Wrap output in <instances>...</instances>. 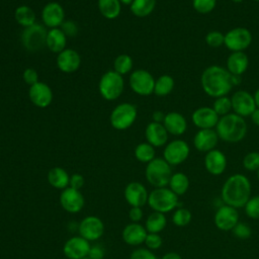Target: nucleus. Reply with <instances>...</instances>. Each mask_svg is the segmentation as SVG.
<instances>
[{
	"label": "nucleus",
	"instance_id": "58",
	"mask_svg": "<svg viewBox=\"0 0 259 259\" xmlns=\"http://www.w3.org/2000/svg\"><path fill=\"white\" fill-rule=\"evenodd\" d=\"M256 173H257V178H258V180H259V169L256 171Z\"/></svg>",
	"mask_w": 259,
	"mask_h": 259
},
{
	"label": "nucleus",
	"instance_id": "38",
	"mask_svg": "<svg viewBox=\"0 0 259 259\" xmlns=\"http://www.w3.org/2000/svg\"><path fill=\"white\" fill-rule=\"evenodd\" d=\"M211 107L218 113V115L220 117L230 113L232 110L231 97H229L228 95H225V96L214 98V101H213Z\"/></svg>",
	"mask_w": 259,
	"mask_h": 259
},
{
	"label": "nucleus",
	"instance_id": "46",
	"mask_svg": "<svg viewBox=\"0 0 259 259\" xmlns=\"http://www.w3.org/2000/svg\"><path fill=\"white\" fill-rule=\"evenodd\" d=\"M22 78H23V81H24L27 85H29V86H31V85L35 84L36 82H38V74H37V72H36L34 69H32V68H27V69H25L24 72H23V74H22Z\"/></svg>",
	"mask_w": 259,
	"mask_h": 259
},
{
	"label": "nucleus",
	"instance_id": "50",
	"mask_svg": "<svg viewBox=\"0 0 259 259\" xmlns=\"http://www.w3.org/2000/svg\"><path fill=\"white\" fill-rule=\"evenodd\" d=\"M104 256V250L100 246H93L90 248L88 257L90 259H102Z\"/></svg>",
	"mask_w": 259,
	"mask_h": 259
},
{
	"label": "nucleus",
	"instance_id": "1",
	"mask_svg": "<svg viewBox=\"0 0 259 259\" xmlns=\"http://www.w3.org/2000/svg\"><path fill=\"white\" fill-rule=\"evenodd\" d=\"M241 82V76H234L219 65L205 68L200 76V85L204 93L212 98L228 95L234 86Z\"/></svg>",
	"mask_w": 259,
	"mask_h": 259
},
{
	"label": "nucleus",
	"instance_id": "47",
	"mask_svg": "<svg viewBox=\"0 0 259 259\" xmlns=\"http://www.w3.org/2000/svg\"><path fill=\"white\" fill-rule=\"evenodd\" d=\"M130 259H158V258L153 252H151L148 249H138L131 254Z\"/></svg>",
	"mask_w": 259,
	"mask_h": 259
},
{
	"label": "nucleus",
	"instance_id": "42",
	"mask_svg": "<svg viewBox=\"0 0 259 259\" xmlns=\"http://www.w3.org/2000/svg\"><path fill=\"white\" fill-rule=\"evenodd\" d=\"M205 42L210 48H220L225 45V34L219 30H210L205 35Z\"/></svg>",
	"mask_w": 259,
	"mask_h": 259
},
{
	"label": "nucleus",
	"instance_id": "32",
	"mask_svg": "<svg viewBox=\"0 0 259 259\" xmlns=\"http://www.w3.org/2000/svg\"><path fill=\"white\" fill-rule=\"evenodd\" d=\"M15 20L23 27H28L35 23V13L27 5L18 6L14 12Z\"/></svg>",
	"mask_w": 259,
	"mask_h": 259
},
{
	"label": "nucleus",
	"instance_id": "23",
	"mask_svg": "<svg viewBox=\"0 0 259 259\" xmlns=\"http://www.w3.org/2000/svg\"><path fill=\"white\" fill-rule=\"evenodd\" d=\"M81 64L80 55L73 49H65L58 54L57 66L64 73L76 72Z\"/></svg>",
	"mask_w": 259,
	"mask_h": 259
},
{
	"label": "nucleus",
	"instance_id": "49",
	"mask_svg": "<svg viewBox=\"0 0 259 259\" xmlns=\"http://www.w3.org/2000/svg\"><path fill=\"white\" fill-rule=\"evenodd\" d=\"M70 187L79 190L84 185V177L81 174H73L70 177Z\"/></svg>",
	"mask_w": 259,
	"mask_h": 259
},
{
	"label": "nucleus",
	"instance_id": "33",
	"mask_svg": "<svg viewBox=\"0 0 259 259\" xmlns=\"http://www.w3.org/2000/svg\"><path fill=\"white\" fill-rule=\"evenodd\" d=\"M130 6L134 15L137 17H146L154 11L156 0H134Z\"/></svg>",
	"mask_w": 259,
	"mask_h": 259
},
{
	"label": "nucleus",
	"instance_id": "57",
	"mask_svg": "<svg viewBox=\"0 0 259 259\" xmlns=\"http://www.w3.org/2000/svg\"><path fill=\"white\" fill-rule=\"evenodd\" d=\"M232 2H234V3H241V2H243L244 0H231Z\"/></svg>",
	"mask_w": 259,
	"mask_h": 259
},
{
	"label": "nucleus",
	"instance_id": "12",
	"mask_svg": "<svg viewBox=\"0 0 259 259\" xmlns=\"http://www.w3.org/2000/svg\"><path fill=\"white\" fill-rule=\"evenodd\" d=\"M232 110L234 113L247 117L257 108L253 95L247 90H238L231 96Z\"/></svg>",
	"mask_w": 259,
	"mask_h": 259
},
{
	"label": "nucleus",
	"instance_id": "22",
	"mask_svg": "<svg viewBox=\"0 0 259 259\" xmlns=\"http://www.w3.org/2000/svg\"><path fill=\"white\" fill-rule=\"evenodd\" d=\"M124 197L132 207H141L148 202L149 194L143 184L140 182H131L125 187Z\"/></svg>",
	"mask_w": 259,
	"mask_h": 259
},
{
	"label": "nucleus",
	"instance_id": "55",
	"mask_svg": "<svg viewBox=\"0 0 259 259\" xmlns=\"http://www.w3.org/2000/svg\"><path fill=\"white\" fill-rule=\"evenodd\" d=\"M253 97H254V100H255L256 107H257V108H259V88L254 92Z\"/></svg>",
	"mask_w": 259,
	"mask_h": 259
},
{
	"label": "nucleus",
	"instance_id": "44",
	"mask_svg": "<svg viewBox=\"0 0 259 259\" xmlns=\"http://www.w3.org/2000/svg\"><path fill=\"white\" fill-rule=\"evenodd\" d=\"M232 233L235 237L239 238V239H248L251 234H252V230L250 228V226L247 223H238L232 230Z\"/></svg>",
	"mask_w": 259,
	"mask_h": 259
},
{
	"label": "nucleus",
	"instance_id": "56",
	"mask_svg": "<svg viewBox=\"0 0 259 259\" xmlns=\"http://www.w3.org/2000/svg\"><path fill=\"white\" fill-rule=\"evenodd\" d=\"M134 0H119V2L121 4H124V5H131L133 3Z\"/></svg>",
	"mask_w": 259,
	"mask_h": 259
},
{
	"label": "nucleus",
	"instance_id": "24",
	"mask_svg": "<svg viewBox=\"0 0 259 259\" xmlns=\"http://www.w3.org/2000/svg\"><path fill=\"white\" fill-rule=\"evenodd\" d=\"M168 132L163 123L152 121L150 122L145 131L147 143L155 147H162L166 145L168 141Z\"/></svg>",
	"mask_w": 259,
	"mask_h": 259
},
{
	"label": "nucleus",
	"instance_id": "30",
	"mask_svg": "<svg viewBox=\"0 0 259 259\" xmlns=\"http://www.w3.org/2000/svg\"><path fill=\"white\" fill-rule=\"evenodd\" d=\"M98 9L101 15L107 19L116 18L121 9L119 0H98Z\"/></svg>",
	"mask_w": 259,
	"mask_h": 259
},
{
	"label": "nucleus",
	"instance_id": "2",
	"mask_svg": "<svg viewBox=\"0 0 259 259\" xmlns=\"http://www.w3.org/2000/svg\"><path fill=\"white\" fill-rule=\"evenodd\" d=\"M221 197L225 204L235 208L244 207L251 197V182L243 174L236 173L224 182Z\"/></svg>",
	"mask_w": 259,
	"mask_h": 259
},
{
	"label": "nucleus",
	"instance_id": "27",
	"mask_svg": "<svg viewBox=\"0 0 259 259\" xmlns=\"http://www.w3.org/2000/svg\"><path fill=\"white\" fill-rule=\"evenodd\" d=\"M148 233L146 228L139 224H130L122 231L123 241L132 246H137L145 242Z\"/></svg>",
	"mask_w": 259,
	"mask_h": 259
},
{
	"label": "nucleus",
	"instance_id": "16",
	"mask_svg": "<svg viewBox=\"0 0 259 259\" xmlns=\"http://www.w3.org/2000/svg\"><path fill=\"white\" fill-rule=\"evenodd\" d=\"M219 140V136L214 128H203L198 130L194 135L193 145L198 152L207 153L215 149Z\"/></svg>",
	"mask_w": 259,
	"mask_h": 259
},
{
	"label": "nucleus",
	"instance_id": "34",
	"mask_svg": "<svg viewBox=\"0 0 259 259\" xmlns=\"http://www.w3.org/2000/svg\"><path fill=\"white\" fill-rule=\"evenodd\" d=\"M174 79L170 75H161L157 80H155V86H154V93L157 96H167L172 92L174 89Z\"/></svg>",
	"mask_w": 259,
	"mask_h": 259
},
{
	"label": "nucleus",
	"instance_id": "9",
	"mask_svg": "<svg viewBox=\"0 0 259 259\" xmlns=\"http://www.w3.org/2000/svg\"><path fill=\"white\" fill-rule=\"evenodd\" d=\"M251 31L242 26L234 27L225 33V47L231 52H244L252 44Z\"/></svg>",
	"mask_w": 259,
	"mask_h": 259
},
{
	"label": "nucleus",
	"instance_id": "25",
	"mask_svg": "<svg viewBox=\"0 0 259 259\" xmlns=\"http://www.w3.org/2000/svg\"><path fill=\"white\" fill-rule=\"evenodd\" d=\"M163 124L168 134L173 136H182L187 130L186 118L176 111H171L165 114Z\"/></svg>",
	"mask_w": 259,
	"mask_h": 259
},
{
	"label": "nucleus",
	"instance_id": "43",
	"mask_svg": "<svg viewBox=\"0 0 259 259\" xmlns=\"http://www.w3.org/2000/svg\"><path fill=\"white\" fill-rule=\"evenodd\" d=\"M244 208L247 217L253 220H259V195L251 196Z\"/></svg>",
	"mask_w": 259,
	"mask_h": 259
},
{
	"label": "nucleus",
	"instance_id": "18",
	"mask_svg": "<svg viewBox=\"0 0 259 259\" xmlns=\"http://www.w3.org/2000/svg\"><path fill=\"white\" fill-rule=\"evenodd\" d=\"M41 19L46 26L57 28L62 25L65 19L64 8L58 2H49L41 11Z\"/></svg>",
	"mask_w": 259,
	"mask_h": 259
},
{
	"label": "nucleus",
	"instance_id": "26",
	"mask_svg": "<svg viewBox=\"0 0 259 259\" xmlns=\"http://www.w3.org/2000/svg\"><path fill=\"white\" fill-rule=\"evenodd\" d=\"M249 67L248 56L244 52H232L228 59L226 69L234 76L243 75Z\"/></svg>",
	"mask_w": 259,
	"mask_h": 259
},
{
	"label": "nucleus",
	"instance_id": "51",
	"mask_svg": "<svg viewBox=\"0 0 259 259\" xmlns=\"http://www.w3.org/2000/svg\"><path fill=\"white\" fill-rule=\"evenodd\" d=\"M128 215L133 222H139L143 218V211H142L141 207H132Z\"/></svg>",
	"mask_w": 259,
	"mask_h": 259
},
{
	"label": "nucleus",
	"instance_id": "8",
	"mask_svg": "<svg viewBox=\"0 0 259 259\" xmlns=\"http://www.w3.org/2000/svg\"><path fill=\"white\" fill-rule=\"evenodd\" d=\"M137 108L132 103H120L110 113V124L115 130H126L133 125L137 118Z\"/></svg>",
	"mask_w": 259,
	"mask_h": 259
},
{
	"label": "nucleus",
	"instance_id": "29",
	"mask_svg": "<svg viewBox=\"0 0 259 259\" xmlns=\"http://www.w3.org/2000/svg\"><path fill=\"white\" fill-rule=\"evenodd\" d=\"M49 183L58 189H65L67 188L68 184L70 183V177L66 170L60 167H55L49 171L48 174Z\"/></svg>",
	"mask_w": 259,
	"mask_h": 259
},
{
	"label": "nucleus",
	"instance_id": "4",
	"mask_svg": "<svg viewBox=\"0 0 259 259\" xmlns=\"http://www.w3.org/2000/svg\"><path fill=\"white\" fill-rule=\"evenodd\" d=\"M171 176V167L164 158H155L146 167V178L156 188L168 185Z\"/></svg>",
	"mask_w": 259,
	"mask_h": 259
},
{
	"label": "nucleus",
	"instance_id": "48",
	"mask_svg": "<svg viewBox=\"0 0 259 259\" xmlns=\"http://www.w3.org/2000/svg\"><path fill=\"white\" fill-rule=\"evenodd\" d=\"M61 29L67 36H74L78 31V27H77L76 23L72 20L64 21L61 25Z\"/></svg>",
	"mask_w": 259,
	"mask_h": 259
},
{
	"label": "nucleus",
	"instance_id": "52",
	"mask_svg": "<svg viewBox=\"0 0 259 259\" xmlns=\"http://www.w3.org/2000/svg\"><path fill=\"white\" fill-rule=\"evenodd\" d=\"M152 117H153V121L162 123V122H163V120H164V118H165V114H164L162 111L157 110V111H154V113H153Z\"/></svg>",
	"mask_w": 259,
	"mask_h": 259
},
{
	"label": "nucleus",
	"instance_id": "19",
	"mask_svg": "<svg viewBox=\"0 0 259 259\" xmlns=\"http://www.w3.org/2000/svg\"><path fill=\"white\" fill-rule=\"evenodd\" d=\"M227 157L222 151L213 149L205 153L204 167L209 174L214 176L223 174L227 168Z\"/></svg>",
	"mask_w": 259,
	"mask_h": 259
},
{
	"label": "nucleus",
	"instance_id": "28",
	"mask_svg": "<svg viewBox=\"0 0 259 259\" xmlns=\"http://www.w3.org/2000/svg\"><path fill=\"white\" fill-rule=\"evenodd\" d=\"M67 44V35L61 28H51L48 31L46 46L53 53H61L65 50Z\"/></svg>",
	"mask_w": 259,
	"mask_h": 259
},
{
	"label": "nucleus",
	"instance_id": "13",
	"mask_svg": "<svg viewBox=\"0 0 259 259\" xmlns=\"http://www.w3.org/2000/svg\"><path fill=\"white\" fill-rule=\"evenodd\" d=\"M214 225L221 231H232L239 223V212L237 208L224 204L220 206L214 213Z\"/></svg>",
	"mask_w": 259,
	"mask_h": 259
},
{
	"label": "nucleus",
	"instance_id": "59",
	"mask_svg": "<svg viewBox=\"0 0 259 259\" xmlns=\"http://www.w3.org/2000/svg\"><path fill=\"white\" fill-rule=\"evenodd\" d=\"M81 259H90L88 256H86V257H84V258H81Z\"/></svg>",
	"mask_w": 259,
	"mask_h": 259
},
{
	"label": "nucleus",
	"instance_id": "35",
	"mask_svg": "<svg viewBox=\"0 0 259 259\" xmlns=\"http://www.w3.org/2000/svg\"><path fill=\"white\" fill-rule=\"evenodd\" d=\"M167 225V220L164 213L159 211L152 212L146 221V230L149 233H156L163 231Z\"/></svg>",
	"mask_w": 259,
	"mask_h": 259
},
{
	"label": "nucleus",
	"instance_id": "53",
	"mask_svg": "<svg viewBox=\"0 0 259 259\" xmlns=\"http://www.w3.org/2000/svg\"><path fill=\"white\" fill-rule=\"evenodd\" d=\"M250 116H251L252 122H253L255 125L259 126V108H256V109L252 112V114H251Z\"/></svg>",
	"mask_w": 259,
	"mask_h": 259
},
{
	"label": "nucleus",
	"instance_id": "41",
	"mask_svg": "<svg viewBox=\"0 0 259 259\" xmlns=\"http://www.w3.org/2000/svg\"><path fill=\"white\" fill-rule=\"evenodd\" d=\"M242 164L248 171H257L259 169V152L253 151L247 153L243 158Z\"/></svg>",
	"mask_w": 259,
	"mask_h": 259
},
{
	"label": "nucleus",
	"instance_id": "39",
	"mask_svg": "<svg viewBox=\"0 0 259 259\" xmlns=\"http://www.w3.org/2000/svg\"><path fill=\"white\" fill-rule=\"evenodd\" d=\"M192 214L189 209L184 207H178L172 215V222L177 227H185L191 221Z\"/></svg>",
	"mask_w": 259,
	"mask_h": 259
},
{
	"label": "nucleus",
	"instance_id": "20",
	"mask_svg": "<svg viewBox=\"0 0 259 259\" xmlns=\"http://www.w3.org/2000/svg\"><path fill=\"white\" fill-rule=\"evenodd\" d=\"M90 245L83 237H73L64 245V254L69 259H81L88 256Z\"/></svg>",
	"mask_w": 259,
	"mask_h": 259
},
{
	"label": "nucleus",
	"instance_id": "7",
	"mask_svg": "<svg viewBox=\"0 0 259 259\" xmlns=\"http://www.w3.org/2000/svg\"><path fill=\"white\" fill-rule=\"evenodd\" d=\"M48 31L44 25L34 23L28 27H24L21 33V42L28 52H37L46 46Z\"/></svg>",
	"mask_w": 259,
	"mask_h": 259
},
{
	"label": "nucleus",
	"instance_id": "54",
	"mask_svg": "<svg viewBox=\"0 0 259 259\" xmlns=\"http://www.w3.org/2000/svg\"><path fill=\"white\" fill-rule=\"evenodd\" d=\"M161 259H182V258L176 252H169V253H166Z\"/></svg>",
	"mask_w": 259,
	"mask_h": 259
},
{
	"label": "nucleus",
	"instance_id": "40",
	"mask_svg": "<svg viewBox=\"0 0 259 259\" xmlns=\"http://www.w3.org/2000/svg\"><path fill=\"white\" fill-rule=\"evenodd\" d=\"M217 5V0H192L193 9L199 14L210 13Z\"/></svg>",
	"mask_w": 259,
	"mask_h": 259
},
{
	"label": "nucleus",
	"instance_id": "14",
	"mask_svg": "<svg viewBox=\"0 0 259 259\" xmlns=\"http://www.w3.org/2000/svg\"><path fill=\"white\" fill-rule=\"evenodd\" d=\"M220 116L209 106H201L196 108L191 114L192 123L199 130L203 128H214Z\"/></svg>",
	"mask_w": 259,
	"mask_h": 259
},
{
	"label": "nucleus",
	"instance_id": "60",
	"mask_svg": "<svg viewBox=\"0 0 259 259\" xmlns=\"http://www.w3.org/2000/svg\"><path fill=\"white\" fill-rule=\"evenodd\" d=\"M252 1H254V2H259V0H252Z\"/></svg>",
	"mask_w": 259,
	"mask_h": 259
},
{
	"label": "nucleus",
	"instance_id": "36",
	"mask_svg": "<svg viewBox=\"0 0 259 259\" xmlns=\"http://www.w3.org/2000/svg\"><path fill=\"white\" fill-rule=\"evenodd\" d=\"M137 160L143 163H149L155 159V148L149 143H141L135 149Z\"/></svg>",
	"mask_w": 259,
	"mask_h": 259
},
{
	"label": "nucleus",
	"instance_id": "31",
	"mask_svg": "<svg viewBox=\"0 0 259 259\" xmlns=\"http://www.w3.org/2000/svg\"><path fill=\"white\" fill-rule=\"evenodd\" d=\"M170 189L177 195H183L189 188V179L186 174L177 172L172 174L169 181Z\"/></svg>",
	"mask_w": 259,
	"mask_h": 259
},
{
	"label": "nucleus",
	"instance_id": "10",
	"mask_svg": "<svg viewBox=\"0 0 259 259\" xmlns=\"http://www.w3.org/2000/svg\"><path fill=\"white\" fill-rule=\"evenodd\" d=\"M130 86L135 93L141 96H148L154 93L155 79L147 70L138 69L130 76Z\"/></svg>",
	"mask_w": 259,
	"mask_h": 259
},
{
	"label": "nucleus",
	"instance_id": "21",
	"mask_svg": "<svg viewBox=\"0 0 259 259\" xmlns=\"http://www.w3.org/2000/svg\"><path fill=\"white\" fill-rule=\"evenodd\" d=\"M60 202L65 210L75 213L80 211L84 206V197L79 190L67 187L60 196Z\"/></svg>",
	"mask_w": 259,
	"mask_h": 259
},
{
	"label": "nucleus",
	"instance_id": "37",
	"mask_svg": "<svg viewBox=\"0 0 259 259\" xmlns=\"http://www.w3.org/2000/svg\"><path fill=\"white\" fill-rule=\"evenodd\" d=\"M133 66H134V63H133L132 57H130L128 55H125V54L117 56L113 63L114 71L116 73L120 74L121 76L131 72L133 69Z\"/></svg>",
	"mask_w": 259,
	"mask_h": 259
},
{
	"label": "nucleus",
	"instance_id": "5",
	"mask_svg": "<svg viewBox=\"0 0 259 259\" xmlns=\"http://www.w3.org/2000/svg\"><path fill=\"white\" fill-rule=\"evenodd\" d=\"M148 203L152 209L162 213L169 212L178 206V196L166 187H159L151 191Z\"/></svg>",
	"mask_w": 259,
	"mask_h": 259
},
{
	"label": "nucleus",
	"instance_id": "15",
	"mask_svg": "<svg viewBox=\"0 0 259 259\" xmlns=\"http://www.w3.org/2000/svg\"><path fill=\"white\" fill-rule=\"evenodd\" d=\"M30 101L39 108L48 107L53 101V91L51 87L44 82H36L28 90Z\"/></svg>",
	"mask_w": 259,
	"mask_h": 259
},
{
	"label": "nucleus",
	"instance_id": "6",
	"mask_svg": "<svg viewBox=\"0 0 259 259\" xmlns=\"http://www.w3.org/2000/svg\"><path fill=\"white\" fill-rule=\"evenodd\" d=\"M99 92L100 95L106 100L117 99L124 88V81L120 74L114 70L107 71L104 73L99 81Z\"/></svg>",
	"mask_w": 259,
	"mask_h": 259
},
{
	"label": "nucleus",
	"instance_id": "3",
	"mask_svg": "<svg viewBox=\"0 0 259 259\" xmlns=\"http://www.w3.org/2000/svg\"><path fill=\"white\" fill-rule=\"evenodd\" d=\"M214 130L220 140L229 144H235L241 142L246 137L248 127L244 117L230 112L220 117Z\"/></svg>",
	"mask_w": 259,
	"mask_h": 259
},
{
	"label": "nucleus",
	"instance_id": "11",
	"mask_svg": "<svg viewBox=\"0 0 259 259\" xmlns=\"http://www.w3.org/2000/svg\"><path fill=\"white\" fill-rule=\"evenodd\" d=\"M190 148L188 144L180 139L168 143L164 149V160L171 166L182 164L189 156Z\"/></svg>",
	"mask_w": 259,
	"mask_h": 259
},
{
	"label": "nucleus",
	"instance_id": "45",
	"mask_svg": "<svg viewBox=\"0 0 259 259\" xmlns=\"http://www.w3.org/2000/svg\"><path fill=\"white\" fill-rule=\"evenodd\" d=\"M162 243H163V240L161 236L156 233H149L145 240L146 246L151 250L159 249L162 246Z\"/></svg>",
	"mask_w": 259,
	"mask_h": 259
},
{
	"label": "nucleus",
	"instance_id": "17",
	"mask_svg": "<svg viewBox=\"0 0 259 259\" xmlns=\"http://www.w3.org/2000/svg\"><path fill=\"white\" fill-rule=\"evenodd\" d=\"M104 226L97 217H87L79 225V233L81 237L87 241H95L103 235Z\"/></svg>",
	"mask_w": 259,
	"mask_h": 259
}]
</instances>
